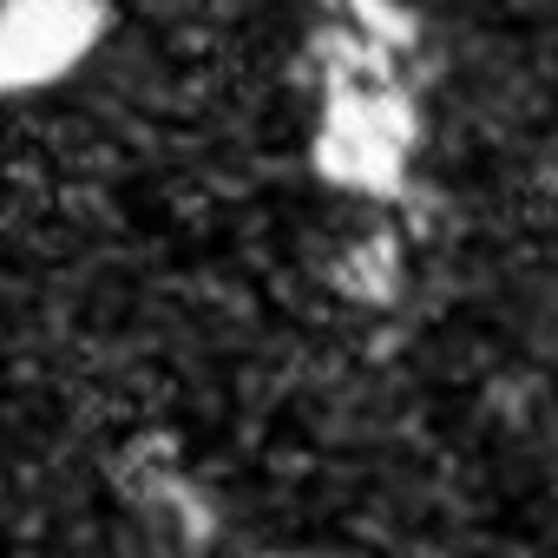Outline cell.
<instances>
[{"label": "cell", "instance_id": "1", "mask_svg": "<svg viewBox=\"0 0 558 558\" xmlns=\"http://www.w3.org/2000/svg\"><path fill=\"white\" fill-rule=\"evenodd\" d=\"M414 151V112L388 86H336L316 138V165L355 191H395Z\"/></svg>", "mask_w": 558, "mask_h": 558}, {"label": "cell", "instance_id": "2", "mask_svg": "<svg viewBox=\"0 0 558 558\" xmlns=\"http://www.w3.org/2000/svg\"><path fill=\"white\" fill-rule=\"evenodd\" d=\"M106 34V0H0V93L66 80Z\"/></svg>", "mask_w": 558, "mask_h": 558}]
</instances>
